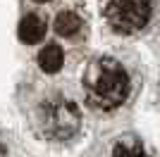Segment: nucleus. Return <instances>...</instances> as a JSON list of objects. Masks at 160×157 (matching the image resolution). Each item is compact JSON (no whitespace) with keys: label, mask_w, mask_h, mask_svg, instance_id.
Listing matches in <instances>:
<instances>
[{"label":"nucleus","mask_w":160,"mask_h":157,"mask_svg":"<svg viewBox=\"0 0 160 157\" xmlns=\"http://www.w3.org/2000/svg\"><path fill=\"white\" fill-rule=\"evenodd\" d=\"M84 93L98 110L120 107L132 93V78L127 67L115 57H98L84 72Z\"/></svg>","instance_id":"f257e3e1"},{"label":"nucleus","mask_w":160,"mask_h":157,"mask_svg":"<svg viewBox=\"0 0 160 157\" xmlns=\"http://www.w3.org/2000/svg\"><path fill=\"white\" fill-rule=\"evenodd\" d=\"M31 121L41 138L67 140V138L77 136V131L81 126V114L72 98H67L62 93H53L36 105Z\"/></svg>","instance_id":"f03ea898"},{"label":"nucleus","mask_w":160,"mask_h":157,"mask_svg":"<svg viewBox=\"0 0 160 157\" xmlns=\"http://www.w3.org/2000/svg\"><path fill=\"white\" fill-rule=\"evenodd\" d=\"M158 0H108L103 7L105 21L117 33H139L155 14Z\"/></svg>","instance_id":"7ed1b4c3"},{"label":"nucleus","mask_w":160,"mask_h":157,"mask_svg":"<svg viewBox=\"0 0 160 157\" xmlns=\"http://www.w3.org/2000/svg\"><path fill=\"white\" fill-rule=\"evenodd\" d=\"M46 29H48V24L41 14H27V17L19 21V40L27 43V45H33V43L43 40Z\"/></svg>","instance_id":"20e7f679"},{"label":"nucleus","mask_w":160,"mask_h":157,"mask_svg":"<svg viewBox=\"0 0 160 157\" xmlns=\"http://www.w3.org/2000/svg\"><path fill=\"white\" fill-rule=\"evenodd\" d=\"M62 62H65L62 48H60V45H55V43L46 45L43 50L38 52V67H41V69H43L46 74H55V72H60Z\"/></svg>","instance_id":"39448f33"},{"label":"nucleus","mask_w":160,"mask_h":157,"mask_svg":"<svg viewBox=\"0 0 160 157\" xmlns=\"http://www.w3.org/2000/svg\"><path fill=\"white\" fill-rule=\"evenodd\" d=\"M81 29V17L72 10H62L58 17H55V31L65 36V38H72L74 33Z\"/></svg>","instance_id":"423d86ee"},{"label":"nucleus","mask_w":160,"mask_h":157,"mask_svg":"<svg viewBox=\"0 0 160 157\" xmlns=\"http://www.w3.org/2000/svg\"><path fill=\"white\" fill-rule=\"evenodd\" d=\"M110 157H151V155L143 150V145H141L136 138L124 136V138H120V140L115 143L112 155Z\"/></svg>","instance_id":"0eeeda50"},{"label":"nucleus","mask_w":160,"mask_h":157,"mask_svg":"<svg viewBox=\"0 0 160 157\" xmlns=\"http://www.w3.org/2000/svg\"><path fill=\"white\" fill-rule=\"evenodd\" d=\"M0 157H7V145L2 143V138H0Z\"/></svg>","instance_id":"6e6552de"},{"label":"nucleus","mask_w":160,"mask_h":157,"mask_svg":"<svg viewBox=\"0 0 160 157\" xmlns=\"http://www.w3.org/2000/svg\"><path fill=\"white\" fill-rule=\"evenodd\" d=\"M36 2H48V0H36Z\"/></svg>","instance_id":"1a4fd4ad"}]
</instances>
